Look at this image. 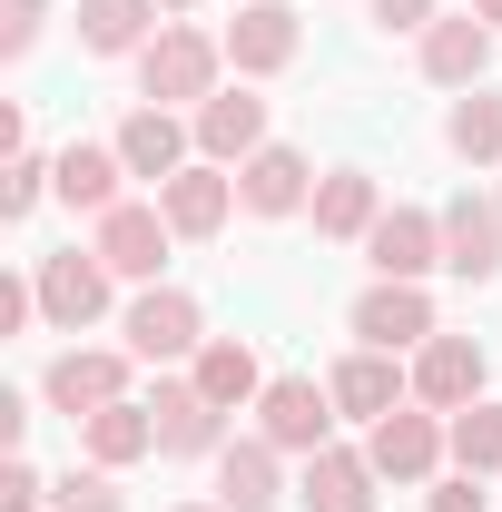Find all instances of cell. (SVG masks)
I'll return each instance as SVG.
<instances>
[{
    "label": "cell",
    "mask_w": 502,
    "mask_h": 512,
    "mask_svg": "<svg viewBox=\"0 0 502 512\" xmlns=\"http://www.w3.org/2000/svg\"><path fill=\"white\" fill-rule=\"evenodd\" d=\"M237 197H247L256 217H296V207H306V158H296V148H256V158H237Z\"/></svg>",
    "instance_id": "18"
},
{
    "label": "cell",
    "mask_w": 502,
    "mask_h": 512,
    "mask_svg": "<svg viewBox=\"0 0 502 512\" xmlns=\"http://www.w3.org/2000/svg\"><path fill=\"white\" fill-rule=\"evenodd\" d=\"M109 148H119V158H128V178H158V188H168V178L188 168V128L168 119V109H128Z\"/></svg>",
    "instance_id": "16"
},
{
    "label": "cell",
    "mask_w": 502,
    "mask_h": 512,
    "mask_svg": "<svg viewBox=\"0 0 502 512\" xmlns=\"http://www.w3.org/2000/svg\"><path fill=\"white\" fill-rule=\"evenodd\" d=\"M197 148L227 168V158H256L266 148V99L256 89H217V99H197Z\"/></svg>",
    "instance_id": "14"
},
{
    "label": "cell",
    "mask_w": 502,
    "mask_h": 512,
    "mask_svg": "<svg viewBox=\"0 0 502 512\" xmlns=\"http://www.w3.org/2000/svg\"><path fill=\"white\" fill-rule=\"evenodd\" d=\"M375 483H384V473L365 463V453H335V444H325V453H306L296 503H306V512H375Z\"/></svg>",
    "instance_id": "15"
},
{
    "label": "cell",
    "mask_w": 502,
    "mask_h": 512,
    "mask_svg": "<svg viewBox=\"0 0 502 512\" xmlns=\"http://www.w3.org/2000/svg\"><path fill=\"white\" fill-rule=\"evenodd\" d=\"M178 512H227V503H178Z\"/></svg>",
    "instance_id": "37"
},
{
    "label": "cell",
    "mask_w": 502,
    "mask_h": 512,
    "mask_svg": "<svg viewBox=\"0 0 502 512\" xmlns=\"http://www.w3.org/2000/svg\"><path fill=\"white\" fill-rule=\"evenodd\" d=\"M443 138H453L463 158H483V168H502V99H493V89L453 99V119H443Z\"/></svg>",
    "instance_id": "27"
},
{
    "label": "cell",
    "mask_w": 502,
    "mask_h": 512,
    "mask_svg": "<svg viewBox=\"0 0 502 512\" xmlns=\"http://www.w3.org/2000/svg\"><path fill=\"white\" fill-rule=\"evenodd\" d=\"M365 256H375V276H424V266H443V217H424V207H384L375 227H365Z\"/></svg>",
    "instance_id": "9"
},
{
    "label": "cell",
    "mask_w": 502,
    "mask_h": 512,
    "mask_svg": "<svg viewBox=\"0 0 502 512\" xmlns=\"http://www.w3.org/2000/svg\"><path fill=\"white\" fill-rule=\"evenodd\" d=\"M30 316H40V276H0V335H20Z\"/></svg>",
    "instance_id": "32"
},
{
    "label": "cell",
    "mask_w": 502,
    "mask_h": 512,
    "mask_svg": "<svg viewBox=\"0 0 502 512\" xmlns=\"http://www.w3.org/2000/svg\"><path fill=\"white\" fill-rule=\"evenodd\" d=\"M119 384H128V355H89V345H69L60 365H50V375H40V394H50V404H60L69 424H89V414H99V404H119Z\"/></svg>",
    "instance_id": "12"
},
{
    "label": "cell",
    "mask_w": 502,
    "mask_h": 512,
    "mask_svg": "<svg viewBox=\"0 0 502 512\" xmlns=\"http://www.w3.org/2000/svg\"><path fill=\"white\" fill-rule=\"evenodd\" d=\"M483 69H493V20L443 10L434 30H424V79H434V89H473Z\"/></svg>",
    "instance_id": "10"
},
{
    "label": "cell",
    "mask_w": 502,
    "mask_h": 512,
    "mask_svg": "<svg viewBox=\"0 0 502 512\" xmlns=\"http://www.w3.org/2000/svg\"><path fill=\"white\" fill-rule=\"evenodd\" d=\"M148 414H158V444H168V453H207V444H217V404H207L197 384H158Z\"/></svg>",
    "instance_id": "25"
},
{
    "label": "cell",
    "mask_w": 502,
    "mask_h": 512,
    "mask_svg": "<svg viewBox=\"0 0 502 512\" xmlns=\"http://www.w3.org/2000/svg\"><path fill=\"white\" fill-rule=\"evenodd\" d=\"M40 503H50V483H40L30 463H10V473H0V512H40Z\"/></svg>",
    "instance_id": "33"
},
{
    "label": "cell",
    "mask_w": 502,
    "mask_h": 512,
    "mask_svg": "<svg viewBox=\"0 0 502 512\" xmlns=\"http://www.w3.org/2000/svg\"><path fill=\"white\" fill-rule=\"evenodd\" d=\"M453 463H463V473H493L502 463V414L493 404H463V414H453Z\"/></svg>",
    "instance_id": "28"
},
{
    "label": "cell",
    "mask_w": 502,
    "mask_h": 512,
    "mask_svg": "<svg viewBox=\"0 0 502 512\" xmlns=\"http://www.w3.org/2000/svg\"><path fill=\"white\" fill-rule=\"evenodd\" d=\"M119 178H128V158H119V148H69L50 188H60L79 217H109V207H119Z\"/></svg>",
    "instance_id": "20"
},
{
    "label": "cell",
    "mask_w": 502,
    "mask_h": 512,
    "mask_svg": "<svg viewBox=\"0 0 502 512\" xmlns=\"http://www.w3.org/2000/svg\"><path fill=\"white\" fill-rule=\"evenodd\" d=\"M434 512H483V493H473V473H463V483H443V493H434Z\"/></svg>",
    "instance_id": "35"
},
{
    "label": "cell",
    "mask_w": 502,
    "mask_h": 512,
    "mask_svg": "<svg viewBox=\"0 0 502 512\" xmlns=\"http://www.w3.org/2000/svg\"><path fill=\"white\" fill-rule=\"evenodd\" d=\"M355 335L365 345H434V306H424V286H404V276H375L365 296H355Z\"/></svg>",
    "instance_id": "7"
},
{
    "label": "cell",
    "mask_w": 502,
    "mask_h": 512,
    "mask_svg": "<svg viewBox=\"0 0 502 512\" xmlns=\"http://www.w3.org/2000/svg\"><path fill=\"white\" fill-rule=\"evenodd\" d=\"M158 10H197V0H158Z\"/></svg>",
    "instance_id": "38"
},
{
    "label": "cell",
    "mask_w": 502,
    "mask_h": 512,
    "mask_svg": "<svg viewBox=\"0 0 502 512\" xmlns=\"http://www.w3.org/2000/svg\"><path fill=\"white\" fill-rule=\"evenodd\" d=\"M227 60L247 69V79L286 69V60H296V10H286V0H247V10L227 20Z\"/></svg>",
    "instance_id": "13"
},
{
    "label": "cell",
    "mask_w": 502,
    "mask_h": 512,
    "mask_svg": "<svg viewBox=\"0 0 502 512\" xmlns=\"http://www.w3.org/2000/svg\"><path fill=\"white\" fill-rule=\"evenodd\" d=\"M168 237H178V227H168V207H109V217H99V237H89V247H99V266H109V276H158V266H168Z\"/></svg>",
    "instance_id": "2"
},
{
    "label": "cell",
    "mask_w": 502,
    "mask_h": 512,
    "mask_svg": "<svg viewBox=\"0 0 502 512\" xmlns=\"http://www.w3.org/2000/svg\"><path fill=\"white\" fill-rule=\"evenodd\" d=\"M40 20H50V10H40V0H0V50H10V60H20V50H30V40H40Z\"/></svg>",
    "instance_id": "31"
},
{
    "label": "cell",
    "mask_w": 502,
    "mask_h": 512,
    "mask_svg": "<svg viewBox=\"0 0 502 512\" xmlns=\"http://www.w3.org/2000/svg\"><path fill=\"white\" fill-rule=\"evenodd\" d=\"M473 20H493V30H502V0H473Z\"/></svg>",
    "instance_id": "36"
},
{
    "label": "cell",
    "mask_w": 502,
    "mask_h": 512,
    "mask_svg": "<svg viewBox=\"0 0 502 512\" xmlns=\"http://www.w3.org/2000/svg\"><path fill=\"white\" fill-rule=\"evenodd\" d=\"M256 414H266V444L276 453H325V424H335V394L306 375H276L256 394Z\"/></svg>",
    "instance_id": "3"
},
{
    "label": "cell",
    "mask_w": 502,
    "mask_h": 512,
    "mask_svg": "<svg viewBox=\"0 0 502 512\" xmlns=\"http://www.w3.org/2000/svg\"><path fill=\"white\" fill-rule=\"evenodd\" d=\"M50 512H119V483L109 473H69V483H50Z\"/></svg>",
    "instance_id": "29"
},
{
    "label": "cell",
    "mask_w": 502,
    "mask_h": 512,
    "mask_svg": "<svg viewBox=\"0 0 502 512\" xmlns=\"http://www.w3.org/2000/svg\"><path fill=\"white\" fill-rule=\"evenodd\" d=\"M217 503L227 512H276V444H227L217 453Z\"/></svg>",
    "instance_id": "21"
},
{
    "label": "cell",
    "mask_w": 502,
    "mask_h": 512,
    "mask_svg": "<svg viewBox=\"0 0 502 512\" xmlns=\"http://www.w3.org/2000/svg\"><path fill=\"white\" fill-rule=\"evenodd\" d=\"M325 394H335V414L384 424V414L404 404V375H394V355H384V345H365V355H345V365H335V384H325Z\"/></svg>",
    "instance_id": "17"
},
{
    "label": "cell",
    "mask_w": 502,
    "mask_h": 512,
    "mask_svg": "<svg viewBox=\"0 0 502 512\" xmlns=\"http://www.w3.org/2000/svg\"><path fill=\"white\" fill-rule=\"evenodd\" d=\"M50 178H60V168H40V158L20 148V158H10V178H0V207H10V217H30V207H40V188H50Z\"/></svg>",
    "instance_id": "30"
},
{
    "label": "cell",
    "mask_w": 502,
    "mask_h": 512,
    "mask_svg": "<svg viewBox=\"0 0 502 512\" xmlns=\"http://www.w3.org/2000/svg\"><path fill=\"white\" fill-rule=\"evenodd\" d=\"M158 444V414H148V404H99V414H89V453H99V473H119V463H138V453Z\"/></svg>",
    "instance_id": "23"
},
{
    "label": "cell",
    "mask_w": 502,
    "mask_h": 512,
    "mask_svg": "<svg viewBox=\"0 0 502 512\" xmlns=\"http://www.w3.org/2000/svg\"><path fill=\"white\" fill-rule=\"evenodd\" d=\"M197 394H207V404H217V414H227V404H247V394H266V375H256V355L247 345H237V335H217V345H197Z\"/></svg>",
    "instance_id": "22"
},
{
    "label": "cell",
    "mask_w": 502,
    "mask_h": 512,
    "mask_svg": "<svg viewBox=\"0 0 502 512\" xmlns=\"http://www.w3.org/2000/svg\"><path fill=\"white\" fill-rule=\"evenodd\" d=\"M375 20H384V30H434L443 10H434V0H375Z\"/></svg>",
    "instance_id": "34"
},
{
    "label": "cell",
    "mask_w": 502,
    "mask_h": 512,
    "mask_svg": "<svg viewBox=\"0 0 502 512\" xmlns=\"http://www.w3.org/2000/svg\"><path fill=\"white\" fill-rule=\"evenodd\" d=\"M384 207H375V178L365 168H335L325 188H315V237H365Z\"/></svg>",
    "instance_id": "24"
},
{
    "label": "cell",
    "mask_w": 502,
    "mask_h": 512,
    "mask_svg": "<svg viewBox=\"0 0 502 512\" xmlns=\"http://www.w3.org/2000/svg\"><path fill=\"white\" fill-rule=\"evenodd\" d=\"M443 266H453L463 286L502 276V197H453V207H443Z\"/></svg>",
    "instance_id": "6"
},
{
    "label": "cell",
    "mask_w": 502,
    "mask_h": 512,
    "mask_svg": "<svg viewBox=\"0 0 502 512\" xmlns=\"http://www.w3.org/2000/svg\"><path fill=\"white\" fill-rule=\"evenodd\" d=\"M443 444H453V434H443L434 414H404V404H394V414L375 424V444H365V463H375L384 483H424V473L443 463Z\"/></svg>",
    "instance_id": "11"
},
{
    "label": "cell",
    "mask_w": 502,
    "mask_h": 512,
    "mask_svg": "<svg viewBox=\"0 0 502 512\" xmlns=\"http://www.w3.org/2000/svg\"><path fill=\"white\" fill-rule=\"evenodd\" d=\"M414 404H434V414L483 404V345H473V335H434V345L414 355Z\"/></svg>",
    "instance_id": "8"
},
{
    "label": "cell",
    "mask_w": 502,
    "mask_h": 512,
    "mask_svg": "<svg viewBox=\"0 0 502 512\" xmlns=\"http://www.w3.org/2000/svg\"><path fill=\"white\" fill-rule=\"evenodd\" d=\"M227 178H217V158H207V168H178V178H168V188H158V207H168V227H178V237H217V227H227Z\"/></svg>",
    "instance_id": "19"
},
{
    "label": "cell",
    "mask_w": 502,
    "mask_h": 512,
    "mask_svg": "<svg viewBox=\"0 0 502 512\" xmlns=\"http://www.w3.org/2000/svg\"><path fill=\"white\" fill-rule=\"evenodd\" d=\"M109 306V266H99V247H69V256H40V316L50 325H79Z\"/></svg>",
    "instance_id": "5"
},
{
    "label": "cell",
    "mask_w": 502,
    "mask_h": 512,
    "mask_svg": "<svg viewBox=\"0 0 502 512\" xmlns=\"http://www.w3.org/2000/svg\"><path fill=\"white\" fill-rule=\"evenodd\" d=\"M207 335H197V296H178V286H148L138 306H128V355L138 365H168V355H197Z\"/></svg>",
    "instance_id": "4"
},
{
    "label": "cell",
    "mask_w": 502,
    "mask_h": 512,
    "mask_svg": "<svg viewBox=\"0 0 502 512\" xmlns=\"http://www.w3.org/2000/svg\"><path fill=\"white\" fill-rule=\"evenodd\" d=\"M148 20H158V0H79V40L89 50H148Z\"/></svg>",
    "instance_id": "26"
},
{
    "label": "cell",
    "mask_w": 502,
    "mask_h": 512,
    "mask_svg": "<svg viewBox=\"0 0 502 512\" xmlns=\"http://www.w3.org/2000/svg\"><path fill=\"white\" fill-rule=\"evenodd\" d=\"M217 60H227V40H207V30H158V40L138 50L148 109H168V99H217Z\"/></svg>",
    "instance_id": "1"
}]
</instances>
